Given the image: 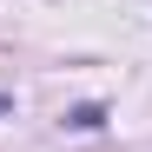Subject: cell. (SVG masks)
<instances>
[{
  "label": "cell",
  "instance_id": "1",
  "mask_svg": "<svg viewBox=\"0 0 152 152\" xmlns=\"http://www.w3.org/2000/svg\"><path fill=\"white\" fill-rule=\"evenodd\" d=\"M7 113H13V99H7V93H0V119H7Z\"/></svg>",
  "mask_w": 152,
  "mask_h": 152
}]
</instances>
